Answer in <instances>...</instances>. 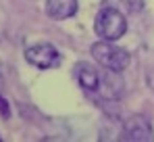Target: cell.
<instances>
[{"instance_id":"5","label":"cell","mask_w":154,"mask_h":142,"mask_svg":"<svg viewBox=\"0 0 154 142\" xmlns=\"http://www.w3.org/2000/svg\"><path fill=\"white\" fill-rule=\"evenodd\" d=\"M75 73H77V79L81 84V88L90 90V92H96L100 88V73L96 67H92L90 63H77L75 65Z\"/></svg>"},{"instance_id":"1","label":"cell","mask_w":154,"mask_h":142,"mask_svg":"<svg viewBox=\"0 0 154 142\" xmlns=\"http://www.w3.org/2000/svg\"><path fill=\"white\" fill-rule=\"evenodd\" d=\"M92 54H94V59H96L102 67H106L108 71H115V73H121L123 69H127L129 61H131V56H129V52L125 48L115 46V44L108 42V40L96 42V44L92 46Z\"/></svg>"},{"instance_id":"4","label":"cell","mask_w":154,"mask_h":142,"mask_svg":"<svg viewBox=\"0 0 154 142\" xmlns=\"http://www.w3.org/2000/svg\"><path fill=\"white\" fill-rule=\"evenodd\" d=\"M121 140H131V142H152L154 132L150 121L142 115H131L123 123V132H121Z\"/></svg>"},{"instance_id":"3","label":"cell","mask_w":154,"mask_h":142,"mask_svg":"<svg viewBox=\"0 0 154 142\" xmlns=\"http://www.w3.org/2000/svg\"><path fill=\"white\" fill-rule=\"evenodd\" d=\"M25 59L29 65L38 69H54L60 65V54L52 44H35L25 50Z\"/></svg>"},{"instance_id":"2","label":"cell","mask_w":154,"mask_h":142,"mask_svg":"<svg viewBox=\"0 0 154 142\" xmlns=\"http://www.w3.org/2000/svg\"><path fill=\"white\" fill-rule=\"evenodd\" d=\"M94 29H96V34H98L102 40L115 42V40H119V38L125 36V31H127V21H125V17H123L117 8L106 6V8H102V11L98 13L96 23H94Z\"/></svg>"},{"instance_id":"6","label":"cell","mask_w":154,"mask_h":142,"mask_svg":"<svg viewBox=\"0 0 154 142\" xmlns=\"http://www.w3.org/2000/svg\"><path fill=\"white\" fill-rule=\"evenodd\" d=\"M46 13L52 19H69L77 13V0H46Z\"/></svg>"}]
</instances>
